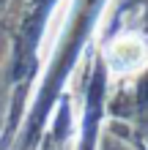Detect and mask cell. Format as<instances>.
I'll list each match as a JSON object with an SVG mask.
<instances>
[{
	"instance_id": "obj_1",
	"label": "cell",
	"mask_w": 148,
	"mask_h": 150,
	"mask_svg": "<svg viewBox=\"0 0 148 150\" xmlns=\"http://www.w3.org/2000/svg\"><path fill=\"white\" fill-rule=\"evenodd\" d=\"M145 57H148V49L137 36H124L118 41H112L110 49H107L110 68L118 71V74H129L134 68H140L145 63Z\"/></svg>"
}]
</instances>
